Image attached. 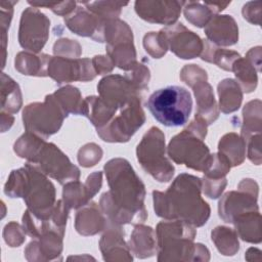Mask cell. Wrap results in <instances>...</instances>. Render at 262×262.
<instances>
[{
    "label": "cell",
    "mask_w": 262,
    "mask_h": 262,
    "mask_svg": "<svg viewBox=\"0 0 262 262\" xmlns=\"http://www.w3.org/2000/svg\"><path fill=\"white\" fill-rule=\"evenodd\" d=\"M110 191L100 199L104 214L116 224L138 223L146 219L145 189L140 178L124 159H113L104 166Z\"/></svg>",
    "instance_id": "6da1fadb"
},
{
    "label": "cell",
    "mask_w": 262,
    "mask_h": 262,
    "mask_svg": "<svg viewBox=\"0 0 262 262\" xmlns=\"http://www.w3.org/2000/svg\"><path fill=\"white\" fill-rule=\"evenodd\" d=\"M201 188L202 181L199 177L179 175L166 192H152L157 215L194 226L204 225L210 217V207L201 198Z\"/></svg>",
    "instance_id": "7a4b0ae2"
},
{
    "label": "cell",
    "mask_w": 262,
    "mask_h": 262,
    "mask_svg": "<svg viewBox=\"0 0 262 262\" xmlns=\"http://www.w3.org/2000/svg\"><path fill=\"white\" fill-rule=\"evenodd\" d=\"M5 193L11 198H24L32 214L38 219H48L53 212L54 186L30 163L25 168L12 171L5 186Z\"/></svg>",
    "instance_id": "3957f363"
},
{
    "label": "cell",
    "mask_w": 262,
    "mask_h": 262,
    "mask_svg": "<svg viewBox=\"0 0 262 262\" xmlns=\"http://www.w3.org/2000/svg\"><path fill=\"white\" fill-rule=\"evenodd\" d=\"M152 117L166 127H179L189 119L192 110L190 93L181 86H167L155 91L147 99Z\"/></svg>",
    "instance_id": "277c9868"
},
{
    "label": "cell",
    "mask_w": 262,
    "mask_h": 262,
    "mask_svg": "<svg viewBox=\"0 0 262 262\" xmlns=\"http://www.w3.org/2000/svg\"><path fill=\"white\" fill-rule=\"evenodd\" d=\"M33 148L20 151L19 157L28 159L31 164H37L40 171L59 183H66L70 180H78L80 171L72 165L68 157L53 143H45L44 138L34 134Z\"/></svg>",
    "instance_id": "5b68a950"
},
{
    "label": "cell",
    "mask_w": 262,
    "mask_h": 262,
    "mask_svg": "<svg viewBox=\"0 0 262 262\" xmlns=\"http://www.w3.org/2000/svg\"><path fill=\"white\" fill-rule=\"evenodd\" d=\"M159 258L158 260H189L188 254L193 251L200 244H192L195 230L189 223L181 220L163 221L157 226Z\"/></svg>",
    "instance_id": "8992f818"
},
{
    "label": "cell",
    "mask_w": 262,
    "mask_h": 262,
    "mask_svg": "<svg viewBox=\"0 0 262 262\" xmlns=\"http://www.w3.org/2000/svg\"><path fill=\"white\" fill-rule=\"evenodd\" d=\"M137 160L141 167L160 182L169 181L174 174V167L165 157V136L151 127L137 145Z\"/></svg>",
    "instance_id": "52a82bcc"
},
{
    "label": "cell",
    "mask_w": 262,
    "mask_h": 262,
    "mask_svg": "<svg viewBox=\"0 0 262 262\" xmlns=\"http://www.w3.org/2000/svg\"><path fill=\"white\" fill-rule=\"evenodd\" d=\"M68 115L63 111L54 94L48 95L43 103H32L24 111V125L28 132L44 139L58 131L63 118Z\"/></svg>",
    "instance_id": "ba28073f"
},
{
    "label": "cell",
    "mask_w": 262,
    "mask_h": 262,
    "mask_svg": "<svg viewBox=\"0 0 262 262\" xmlns=\"http://www.w3.org/2000/svg\"><path fill=\"white\" fill-rule=\"evenodd\" d=\"M170 158L177 164H184L193 170L205 172L209 167L212 155L198 134L186 128L173 137L168 146Z\"/></svg>",
    "instance_id": "9c48e42d"
},
{
    "label": "cell",
    "mask_w": 262,
    "mask_h": 262,
    "mask_svg": "<svg viewBox=\"0 0 262 262\" xmlns=\"http://www.w3.org/2000/svg\"><path fill=\"white\" fill-rule=\"evenodd\" d=\"M242 182L245 188L239 186V192H227L219 202V216L227 223H232L233 219L243 213L259 211L257 183L252 179H244Z\"/></svg>",
    "instance_id": "30bf717a"
},
{
    "label": "cell",
    "mask_w": 262,
    "mask_h": 262,
    "mask_svg": "<svg viewBox=\"0 0 262 262\" xmlns=\"http://www.w3.org/2000/svg\"><path fill=\"white\" fill-rule=\"evenodd\" d=\"M50 20L37 8H27L20 18L19 44L33 52H39L48 39Z\"/></svg>",
    "instance_id": "8fae6325"
},
{
    "label": "cell",
    "mask_w": 262,
    "mask_h": 262,
    "mask_svg": "<svg viewBox=\"0 0 262 262\" xmlns=\"http://www.w3.org/2000/svg\"><path fill=\"white\" fill-rule=\"evenodd\" d=\"M91 62L92 61L88 58L69 59L62 57H50L48 63V76L52 77L57 83L72 82L76 80H92L96 74Z\"/></svg>",
    "instance_id": "7c38bea8"
},
{
    "label": "cell",
    "mask_w": 262,
    "mask_h": 262,
    "mask_svg": "<svg viewBox=\"0 0 262 262\" xmlns=\"http://www.w3.org/2000/svg\"><path fill=\"white\" fill-rule=\"evenodd\" d=\"M162 32L170 50L181 58H193L203 50L204 43L200 37L188 31L182 24H177L172 28L162 30Z\"/></svg>",
    "instance_id": "4fadbf2b"
},
{
    "label": "cell",
    "mask_w": 262,
    "mask_h": 262,
    "mask_svg": "<svg viewBox=\"0 0 262 262\" xmlns=\"http://www.w3.org/2000/svg\"><path fill=\"white\" fill-rule=\"evenodd\" d=\"M183 4V1H136L135 11L146 21L172 25L177 20Z\"/></svg>",
    "instance_id": "5bb4252c"
},
{
    "label": "cell",
    "mask_w": 262,
    "mask_h": 262,
    "mask_svg": "<svg viewBox=\"0 0 262 262\" xmlns=\"http://www.w3.org/2000/svg\"><path fill=\"white\" fill-rule=\"evenodd\" d=\"M86 9L77 7L72 15L64 18L68 28L80 36H90L99 42H103L105 25L108 20Z\"/></svg>",
    "instance_id": "9a60e30c"
},
{
    "label": "cell",
    "mask_w": 262,
    "mask_h": 262,
    "mask_svg": "<svg viewBox=\"0 0 262 262\" xmlns=\"http://www.w3.org/2000/svg\"><path fill=\"white\" fill-rule=\"evenodd\" d=\"M207 37L217 45L230 46L237 42L238 30L230 15H215L205 29Z\"/></svg>",
    "instance_id": "2e32d148"
},
{
    "label": "cell",
    "mask_w": 262,
    "mask_h": 262,
    "mask_svg": "<svg viewBox=\"0 0 262 262\" xmlns=\"http://www.w3.org/2000/svg\"><path fill=\"white\" fill-rule=\"evenodd\" d=\"M192 88L198 103V113L195 114V117L200 118L207 124L213 123L218 118V110L212 87L207 83V81H203Z\"/></svg>",
    "instance_id": "e0dca14e"
},
{
    "label": "cell",
    "mask_w": 262,
    "mask_h": 262,
    "mask_svg": "<svg viewBox=\"0 0 262 262\" xmlns=\"http://www.w3.org/2000/svg\"><path fill=\"white\" fill-rule=\"evenodd\" d=\"M232 223L242 239L259 244L261 243V226L259 211H250L236 216Z\"/></svg>",
    "instance_id": "ac0fdd59"
},
{
    "label": "cell",
    "mask_w": 262,
    "mask_h": 262,
    "mask_svg": "<svg viewBox=\"0 0 262 262\" xmlns=\"http://www.w3.org/2000/svg\"><path fill=\"white\" fill-rule=\"evenodd\" d=\"M221 112L228 114L239 108L243 93L238 84L232 79H225L218 85Z\"/></svg>",
    "instance_id": "d6986e66"
},
{
    "label": "cell",
    "mask_w": 262,
    "mask_h": 262,
    "mask_svg": "<svg viewBox=\"0 0 262 262\" xmlns=\"http://www.w3.org/2000/svg\"><path fill=\"white\" fill-rule=\"evenodd\" d=\"M219 152L223 155L231 166H237L244 162L246 141L235 133L224 135L219 141Z\"/></svg>",
    "instance_id": "ffe728a7"
},
{
    "label": "cell",
    "mask_w": 262,
    "mask_h": 262,
    "mask_svg": "<svg viewBox=\"0 0 262 262\" xmlns=\"http://www.w3.org/2000/svg\"><path fill=\"white\" fill-rule=\"evenodd\" d=\"M152 235L154 231L150 227H135L130 239V248L137 257L145 258L155 254L156 247Z\"/></svg>",
    "instance_id": "44dd1931"
},
{
    "label": "cell",
    "mask_w": 262,
    "mask_h": 262,
    "mask_svg": "<svg viewBox=\"0 0 262 262\" xmlns=\"http://www.w3.org/2000/svg\"><path fill=\"white\" fill-rule=\"evenodd\" d=\"M103 221L104 219L97 211L95 204H92L90 208H85L78 212L76 217V228L81 234H94L102 229Z\"/></svg>",
    "instance_id": "7402d4cb"
},
{
    "label": "cell",
    "mask_w": 262,
    "mask_h": 262,
    "mask_svg": "<svg viewBox=\"0 0 262 262\" xmlns=\"http://www.w3.org/2000/svg\"><path fill=\"white\" fill-rule=\"evenodd\" d=\"M232 71L245 92L249 93L255 90L258 82L257 73L259 71L248 57L236 59L232 66Z\"/></svg>",
    "instance_id": "603a6c76"
},
{
    "label": "cell",
    "mask_w": 262,
    "mask_h": 262,
    "mask_svg": "<svg viewBox=\"0 0 262 262\" xmlns=\"http://www.w3.org/2000/svg\"><path fill=\"white\" fill-rule=\"evenodd\" d=\"M244 124L242 128V137L247 141L251 134L261 132V101L259 99L252 100L245 105Z\"/></svg>",
    "instance_id": "cb8c5ba5"
},
{
    "label": "cell",
    "mask_w": 262,
    "mask_h": 262,
    "mask_svg": "<svg viewBox=\"0 0 262 262\" xmlns=\"http://www.w3.org/2000/svg\"><path fill=\"white\" fill-rule=\"evenodd\" d=\"M54 96L59 101L67 115L70 113L85 114V103L81 100L80 92L77 88L72 86L60 88L54 93Z\"/></svg>",
    "instance_id": "d4e9b609"
},
{
    "label": "cell",
    "mask_w": 262,
    "mask_h": 262,
    "mask_svg": "<svg viewBox=\"0 0 262 262\" xmlns=\"http://www.w3.org/2000/svg\"><path fill=\"white\" fill-rule=\"evenodd\" d=\"M212 241H214L216 247L223 255L231 256L234 255L238 250L236 234L228 227H216L212 231Z\"/></svg>",
    "instance_id": "484cf974"
},
{
    "label": "cell",
    "mask_w": 262,
    "mask_h": 262,
    "mask_svg": "<svg viewBox=\"0 0 262 262\" xmlns=\"http://www.w3.org/2000/svg\"><path fill=\"white\" fill-rule=\"evenodd\" d=\"M91 198L92 194L87 185H83L77 180L66 184L63 188L64 205L68 208H79L84 206Z\"/></svg>",
    "instance_id": "4316f807"
},
{
    "label": "cell",
    "mask_w": 262,
    "mask_h": 262,
    "mask_svg": "<svg viewBox=\"0 0 262 262\" xmlns=\"http://www.w3.org/2000/svg\"><path fill=\"white\" fill-rule=\"evenodd\" d=\"M185 4L184 14L186 19L196 27L206 26L211 19L212 14H214L206 2L189 1L185 2Z\"/></svg>",
    "instance_id": "83f0119b"
},
{
    "label": "cell",
    "mask_w": 262,
    "mask_h": 262,
    "mask_svg": "<svg viewBox=\"0 0 262 262\" xmlns=\"http://www.w3.org/2000/svg\"><path fill=\"white\" fill-rule=\"evenodd\" d=\"M86 6L88 10L93 12L94 14L100 16L105 20H112L117 17L121 12V7L127 5V3L120 2H81Z\"/></svg>",
    "instance_id": "f1b7e54d"
},
{
    "label": "cell",
    "mask_w": 262,
    "mask_h": 262,
    "mask_svg": "<svg viewBox=\"0 0 262 262\" xmlns=\"http://www.w3.org/2000/svg\"><path fill=\"white\" fill-rule=\"evenodd\" d=\"M95 154H102L100 147L97 146L96 144L91 143V144H87V145L83 146L80 149L79 155H78L79 163L84 167H90V166L95 165V163L101 159V157L91 156V155H95Z\"/></svg>",
    "instance_id": "f546056e"
},
{
    "label": "cell",
    "mask_w": 262,
    "mask_h": 262,
    "mask_svg": "<svg viewBox=\"0 0 262 262\" xmlns=\"http://www.w3.org/2000/svg\"><path fill=\"white\" fill-rule=\"evenodd\" d=\"M29 3L35 7H40V6H45L50 8L53 12L59 14V15H66L69 12H71V10H73L76 6V2L73 1H67V2H32L29 1Z\"/></svg>",
    "instance_id": "4dcf8cb0"
},
{
    "label": "cell",
    "mask_w": 262,
    "mask_h": 262,
    "mask_svg": "<svg viewBox=\"0 0 262 262\" xmlns=\"http://www.w3.org/2000/svg\"><path fill=\"white\" fill-rule=\"evenodd\" d=\"M226 185V178L209 179L204 177V191L211 199H217Z\"/></svg>",
    "instance_id": "1f68e13d"
},
{
    "label": "cell",
    "mask_w": 262,
    "mask_h": 262,
    "mask_svg": "<svg viewBox=\"0 0 262 262\" xmlns=\"http://www.w3.org/2000/svg\"><path fill=\"white\" fill-rule=\"evenodd\" d=\"M243 15L245 19L254 24L260 25V17H261V2H248L243 7Z\"/></svg>",
    "instance_id": "d6a6232c"
},
{
    "label": "cell",
    "mask_w": 262,
    "mask_h": 262,
    "mask_svg": "<svg viewBox=\"0 0 262 262\" xmlns=\"http://www.w3.org/2000/svg\"><path fill=\"white\" fill-rule=\"evenodd\" d=\"M248 145V157L256 165L261 163V151H260V134L252 135L247 139ZM246 141V142H247Z\"/></svg>",
    "instance_id": "836d02e7"
},
{
    "label": "cell",
    "mask_w": 262,
    "mask_h": 262,
    "mask_svg": "<svg viewBox=\"0 0 262 262\" xmlns=\"http://www.w3.org/2000/svg\"><path fill=\"white\" fill-rule=\"evenodd\" d=\"M93 62V67L95 69V73H98L99 75L100 74H104V73H107V72H111L113 68V62H111L110 59L106 58V56H95L92 60Z\"/></svg>",
    "instance_id": "e575fe53"
}]
</instances>
